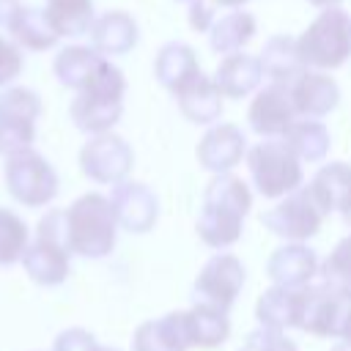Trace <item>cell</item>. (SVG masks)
<instances>
[{"label":"cell","mask_w":351,"mask_h":351,"mask_svg":"<svg viewBox=\"0 0 351 351\" xmlns=\"http://www.w3.org/2000/svg\"><path fill=\"white\" fill-rule=\"evenodd\" d=\"M66 236L71 255L99 261L115 250L118 241V219L110 197L99 192L80 195L66 208Z\"/></svg>","instance_id":"obj_1"},{"label":"cell","mask_w":351,"mask_h":351,"mask_svg":"<svg viewBox=\"0 0 351 351\" xmlns=\"http://www.w3.org/2000/svg\"><path fill=\"white\" fill-rule=\"evenodd\" d=\"M299 58L304 69L332 71L348 63L351 58V16L335 5L324 8L296 38Z\"/></svg>","instance_id":"obj_2"},{"label":"cell","mask_w":351,"mask_h":351,"mask_svg":"<svg viewBox=\"0 0 351 351\" xmlns=\"http://www.w3.org/2000/svg\"><path fill=\"white\" fill-rule=\"evenodd\" d=\"M247 170L255 189L269 200H280L304 184L302 162L282 137H261V143L247 151Z\"/></svg>","instance_id":"obj_3"},{"label":"cell","mask_w":351,"mask_h":351,"mask_svg":"<svg viewBox=\"0 0 351 351\" xmlns=\"http://www.w3.org/2000/svg\"><path fill=\"white\" fill-rule=\"evenodd\" d=\"M326 217L329 211L315 195V189L310 184H302L293 192L282 195L269 211H263L261 222L269 233H274L282 241H307L321 230Z\"/></svg>","instance_id":"obj_4"},{"label":"cell","mask_w":351,"mask_h":351,"mask_svg":"<svg viewBox=\"0 0 351 351\" xmlns=\"http://www.w3.org/2000/svg\"><path fill=\"white\" fill-rule=\"evenodd\" d=\"M3 176H5L8 195L27 208L49 206L58 195V186H60L55 167L33 148L19 151L14 156H5Z\"/></svg>","instance_id":"obj_5"},{"label":"cell","mask_w":351,"mask_h":351,"mask_svg":"<svg viewBox=\"0 0 351 351\" xmlns=\"http://www.w3.org/2000/svg\"><path fill=\"white\" fill-rule=\"evenodd\" d=\"M132 165H134V151L115 132L90 134L88 143L80 148V170L85 173V178L101 186H115L123 178H129Z\"/></svg>","instance_id":"obj_6"},{"label":"cell","mask_w":351,"mask_h":351,"mask_svg":"<svg viewBox=\"0 0 351 351\" xmlns=\"http://www.w3.org/2000/svg\"><path fill=\"white\" fill-rule=\"evenodd\" d=\"M244 280H247L244 263L233 252H214L195 277V296L197 302H208L222 310H230L244 288Z\"/></svg>","instance_id":"obj_7"},{"label":"cell","mask_w":351,"mask_h":351,"mask_svg":"<svg viewBox=\"0 0 351 351\" xmlns=\"http://www.w3.org/2000/svg\"><path fill=\"white\" fill-rule=\"evenodd\" d=\"M351 315V302L335 293L332 288L321 285H304L302 288V324L307 335L315 337H340L343 326Z\"/></svg>","instance_id":"obj_8"},{"label":"cell","mask_w":351,"mask_h":351,"mask_svg":"<svg viewBox=\"0 0 351 351\" xmlns=\"http://www.w3.org/2000/svg\"><path fill=\"white\" fill-rule=\"evenodd\" d=\"M110 203H112L118 228L126 233H137V236L148 233L159 219V197L143 181L123 178L121 184L112 186Z\"/></svg>","instance_id":"obj_9"},{"label":"cell","mask_w":351,"mask_h":351,"mask_svg":"<svg viewBox=\"0 0 351 351\" xmlns=\"http://www.w3.org/2000/svg\"><path fill=\"white\" fill-rule=\"evenodd\" d=\"M296 118L299 115L293 110L288 85H282V82H269V85L258 88L250 101V110H247L250 129L261 137H282Z\"/></svg>","instance_id":"obj_10"},{"label":"cell","mask_w":351,"mask_h":351,"mask_svg":"<svg viewBox=\"0 0 351 351\" xmlns=\"http://www.w3.org/2000/svg\"><path fill=\"white\" fill-rule=\"evenodd\" d=\"M247 156V137L236 123H211L195 148V159L211 176L230 173Z\"/></svg>","instance_id":"obj_11"},{"label":"cell","mask_w":351,"mask_h":351,"mask_svg":"<svg viewBox=\"0 0 351 351\" xmlns=\"http://www.w3.org/2000/svg\"><path fill=\"white\" fill-rule=\"evenodd\" d=\"M288 93L299 118H324L340 104V85L321 69H302L288 82Z\"/></svg>","instance_id":"obj_12"},{"label":"cell","mask_w":351,"mask_h":351,"mask_svg":"<svg viewBox=\"0 0 351 351\" xmlns=\"http://www.w3.org/2000/svg\"><path fill=\"white\" fill-rule=\"evenodd\" d=\"M318 269H321L318 255L304 241H285L266 261L269 280L274 285H285V288H304V285H310L313 277L318 274Z\"/></svg>","instance_id":"obj_13"},{"label":"cell","mask_w":351,"mask_h":351,"mask_svg":"<svg viewBox=\"0 0 351 351\" xmlns=\"http://www.w3.org/2000/svg\"><path fill=\"white\" fill-rule=\"evenodd\" d=\"M22 266L33 282L47 285V288L60 285L71 271V250L63 241L36 236L22 255Z\"/></svg>","instance_id":"obj_14"},{"label":"cell","mask_w":351,"mask_h":351,"mask_svg":"<svg viewBox=\"0 0 351 351\" xmlns=\"http://www.w3.org/2000/svg\"><path fill=\"white\" fill-rule=\"evenodd\" d=\"M90 47L104 55V58H118V55H126L137 47L140 41V27L134 22L132 14L121 11V8H112V11H104L93 19L90 30Z\"/></svg>","instance_id":"obj_15"},{"label":"cell","mask_w":351,"mask_h":351,"mask_svg":"<svg viewBox=\"0 0 351 351\" xmlns=\"http://www.w3.org/2000/svg\"><path fill=\"white\" fill-rule=\"evenodd\" d=\"M244 217L247 214L233 208V206H225L219 200L203 197V208H200L197 222H195L197 239L206 247H211V250H228V247H233L241 239Z\"/></svg>","instance_id":"obj_16"},{"label":"cell","mask_w":351,"mask_h":351,"mask_svg":"<svg viewBox=\"0 0 351 351\" xmlns=\"http://www.w3.org/2000/svg\"><path fill=\"white\" fill-rule=\"evenodd\" d=\"M186 310L167 313L162 318L143 321L132 335V351H189Z\"/></svg>","instance_id":"obj_17"},{"label":"cell","mask_w":351,"mask_h":351,"mask_svg":"<svg viewBox=\"0 0 351 351\" xmlns=\"http://www.w3.org/2000/svg\"><path fill=\"white\" fill-rule=\"evenodd\" d=\"M214 82L222 90L225 99H244L250 93H255L263 82V69H261V58L250 55L244 49L222 55V60L214 69Z\"/></svg>","instance_id":"obj_18"},{"label":"cell","mask_w":351,"mask_h":351,"mask_svg":"<svg viewBox=\"0 0 351 351\" xmlns=\"http://www.w3.org/2000/svg\"><path fill=\"white\" fill-rule=\"evenodd\" d=\"M176 101H178L181 115L189 123H200V126L217 123L222 118V110H225L222 90L217 88L214 77H206L203 71L176 93Z\"/></svg>","instance_id":"obj_19"},{"label":"cell","mask_w":351,"mask_h":351,"mask_svg":"<svg viewBox=\"0 0 351 351\" xmlns=\"http://www.w3.org/2000/svg\"><path fill=\"white\" fill-rule=\"evenodd\" d=\"M69 115H71L74 126L85 134L112 132V126L123 115V99L93 93V90H77V96L69 107Z\"/></svg>","instance_id":"obj_20"},{"label":"cell","mask_w":351,"mask_h":351,"mask_svg":"<svg viewBox=\"0 0 351 351\" xmlns=\"http://www.w3.org/2000/svg\"><path fill=\"white\" fill-rule=\"evenodd\" d=\"M255 318L266 329H299L302 324V288L271 285L255 302Z\"/></svg>","instance_id":"obj_21"},{"label":"cell","mask_w":351,"mask_h":351,"mask_svg":"<svg viewBox=\"0 0 351 351\" xmlns=\"http://www.w3.org/2000/svg\"><path fill=\"white\" fill-rule=\"evenodd\" d=\"M197 74H200V63H197V55L189 44L167 41L165 47H159V52L154 58V77L165 90H170L176 96Z\"/></svg>","instance_id":"obj_22"},{"label":"cell","mask_w":351,"mask_h":351,"mask_svg":"<svg viewBox=\"0 0 351 351\" xmlns=\"http://www.w3.org/2000/svg\"><path fill=\"white\" fill-rule=\"evenodd\" d=\"M186 326H189L192 348H200V351L219 348L230 337L228 310H222L217 304H208V302H195L186 310Z\"/></svg>","instance_id":"obj_23"},{"label":"cell","mask_w":351,"mask_h":351,"mask_svg":"<svg viewBox=\"0 0 351 351\" xmlns=\"http://www.w3.org/2000/svg\"><path fill=\"white\" fill-rule=\"evenodd\" d=\"M258 33V22L244 8H230L228 14L217 16L208 30V44L217 55H230L244 49Z\"/></svg>","instance_id":"obj_24"},{"label":"cell","mask_w":351,"mask_h":351,"mask_svg":"<svg viewBox=\"0 0 351 351\" xmlns=\"http://www.w3.org/2000/svg\"><path fill=\"white\" fill-rule=\"evenodd\" d=\"M8 33H11V41H16L19 47L33 49V52L52 49L60 38L58 30L52 27L47 11L33 8V5H19V11L14 14V19L8 25Z\"/></svg>","instance_id":"obj_25"},{"label":"cell","mask_w":351,"mask_h":351,"mask_svg":"<svg viewBox=\"0 0 351 351\" xmlns=\"http://www.w3.org/2000/svg\"><path fill=\"white\" fill-rule=\"evenodd\" d=\"M285 145L299 156V162L304 165H315V162H324L326 154H329V145H332V137H329V129L318 121V118H296L288 132L282 134Z\"/></svg>","instance_id":"obj_26"},{"label":"cell","mask_w":351,"mask_h":351,"mask_svg":"<svg viewBox=\"0 0 351 351\" xmlns=\"http://www.w3.org/2000/svg\"><path fill=\"white\" fill-rule=\"evenodd\" d=\"M261 58V69H263V77L269 82H282L288 85L302 69V58H299V49H296V38L285 36V33H277L271 36L266 44H263V52L258 55Z\"/></svg>","instance_id":"obj_27"},{"label":"cell","mask_w":351,"mask_h":351,"mask_svg":"<svg viewBox=\"0 0 351 351\" xmlns=\"http://www.w3.org/2000/svg\"><path fill=\"white\" fill-rule=\"evenodd\" d=\"M310 186L326 206V211L346 214L351 208V165L348 162H329L321 165L318 173L313 176Z\"/></svg>","instance_id":"obj_28"},{"label":"cell","mask_w":351,"mask_h":351,"mask_svg":"<svg viewBox=\"0 0 351 351\" xmlns=\"http://www.w3.org/2000/svg\"><path fill=\"white\" fill-rule=\"evenodd\" d=\"M104 55H99L93 47H82V44H69L63 47L55 60H52V71L58 77V82L63 88H71V90H80L90 74L96 71V66L101 63Z\"/></svg>","instance_id":"obj_29"},{"label":"cell","mask_w":351,"mask_h":351,"mask_svg":"<svg viewBox=\"0 0 351 351\" xmlns=\"http://www.w3.org/2000/svg\"><path fill=\"white\" fill-rule=\"evenodd\" d=\"M44 11L60 38L85 36L96 19L93 0H47Z\"/></svg>","instance_id":"obj_30"},{"label":"cell","mask_w":351,"mask_h":351,"mask_svg":"<svg viewBox=\"0 0 351 351\" xmlns=\"http://www.w3.org/2000/svg\"><path fill=\"white\" fill-rule=\"evenodd\" d=\"M27 244H30L27 222L16 211L0 206V266H11L22 261Z\"/></svg>","instance_id":"obj_31"},{"label":"cell","mask_w":351,"mask_h":351,"mask_svg":"<svg viewBox=\"0 0 351 351\" xmlns=\"http://www.w3.org/2000/svg\"><path fill=\"white\" fill-rule=\"evenodd\" d=\"M321 282L351 302V233L335 244V250L326 255V261L318 269Z\"/></svg>","instance_id":"obj_32"},{"label":"cell","mask_w":351,"mask_h":351,"mask_svg":"<svg viewBox=\"0 0 351 351\" xmlns=\"http://www.w3.org/2000/svg\"><path fill=\"white\" fill-rule=\"evenodd\" d=\"M0 115L16 118V121H38L41 115V99L36 90L22 85H8L0 90Z\"/></svg>","instance_id":"obj_33"},{"label":"cell","mask_w":351,"mask_h":351,"mask_svg":"<svg viewBox=\"0 0 351 351\" xmlns=\"http://www.w3.org/2000/svg\"><path fill=\"white\" fill-rule=\"evenodd\" d=\"M33 140H36L33 121H16V118L0 115V154L3 156H14L19 151L33 148Z\"/></svg>","instance_id":"obj_34"},{"label":"cell","mask_w":351,"mask_h":351,"mask_svg":"<svg viewBox=\"0 0 351 351\" xmlns=\"http://www.w3.org/2000/svg\"><path fill=\"white\" fill-rule=\"evenodd\" d=\"M239 351H299V348L285 332L261 326V329L247 335V340H244V346Z\"/></svg>","instance_id":"obj_35"},{"label":"cell","mask_w":351,"mask_h":351,"mask_svg":"<svg viewBox=\"0 0 351 351\" xmlns=\"http://www.w3.org/2000/svg\"><path fill=\"white\" fill-rule=\"evenodd\" d=\"M22 71V52L19 44L0 36V90L8 88Z\"/></svg>","instance_id":"obj_36"},{"label":"cell","mask_w":351,"mask_h":351,"mask_svg":"<svg viewBox=\"0 0 351 351\" xmlns=\"http://www.w3.org/2000/svg\"><path fill=\"white\" fill-rule=\"evenodd\" d=\"M96 348H99L96 337L82 326L63 329L52 343V351H96Z\"/></svg>","instance_id":"obj_37"},{"label":"cell","mask_w":351,"mask_h":351,"mask_svg":"<svg viewBox=\"0 0 351 351\" xmlns=\"http://www.w3.org/2000/svg\"><path fill=\"white\" fill-rule=\"evenodd\" d=\"M214 3L211 0H192L189 3V27L197 33H208L214 25Z\"/></svg>","instance_id":"obj_38"},{"label":"cell","mask_w":351,"mask_h":351,"mask_svg":"<svg viewBox=\"0 0 351 351\" xmlns=\"http://www.w3.org/2000/svg\"><path fill=\"white\" fill-rule=\"evenodd\" d=\"M19 0H0V27L3 30H8V25H11V19H14V14L19 11Z\"/></svg>","instance_id":"obj_39"},{"label":"cell","mask_w":351,"mask_h":351,"mask_svg":"<svg viewBox=\"0 0 351 351\" xmlns=\"http://www.w3.org/2000/svg\"><path fill=\"white\" fill-rule=\"evenodd\" d=\"M214 5H219V8H241L247 0H211Z\"/></svg>","instance_id":"obj_40"},{"label":"cell","mask_w":351,"mask_h":351,"mask_svg":"<svg viewBox=\"0 0 351 351\" xmlns=\"http://www.w3.org/2000/svg\"><path fill=\"white\" fill-rule=\"evenodd\" d=\"M340 340L346 343V348L351 351V315H348V321H346V326H343V335H340Z\"/></svg>","instance_id":"obj_41"},{"label":"cell","mask_w":351,"mask_h":351,"mask_svg":"<svg viewBox=\"0 0 351 351\" xmlns=\"http://www.w3.org/2000/svg\"><path fill=\"white\" fill-rule=\"evenodd\" d=\"M310 5H315V8H335V5H340L343 0H307Z\"/></svg>","instance_id":"obj_42"},{"label":"cell","mask_w":351,"mask_h":351,"mask_svg":"<svg viewBox=\"0 0 351 351\" xmlns=\"http://www.w3.org/2000/svg\"><path fill=\"white\" fill-rule=\"evenodd\" d=\"M340 217H343V222H346V225H348V228H351V208H348V211H346V214H340Z\"/></svg>","instance_id":"obj_43"},{"label":"cell","mask_w":351,"mask_h":351,"mask_svg":"<svg viewBox=\"0 0 351 351\" xmlns=\"http://www.w3.org/2000/svg\"><path fill=\"white\" fill-rule=\"evenodd\" d=\"M96 351H118V348H107V346H99Z\"/></svg>","instance_id":"obj_44"},{"label":"cell","mask_w":351,"mask_h":351,"mask_svg":"<svg viewBox=\"0 0 351 351\" xmlns=\"http://www.w3.org/2000/svg\"><path fill=\"white\" fill-rule=\"evenodd\" d=\"M181 3H192V0H181Z\"/></svg>","instance_id":"obj_45"}]
</instances>
